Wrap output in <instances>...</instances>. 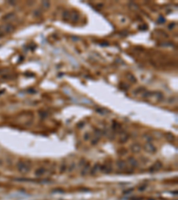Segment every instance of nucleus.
Instances as JSON below:
<instances>
[{
  "instance_id": "f257e3e1",
  "label": "nucleus",
  "mask_w": 178,
  "mask_h": 200,
  "mask_svg": "<svg viewBox=\"0 0 178 200\" xmlns=\"http://www.w3.org/2000/svg\"><path fill=\"white\" fill-rule=\"evenodd\" d=\"M17 168L21 173H27L30 170V166L24 161H20L17 164Z\"/></svg>"
},
{
  "instance_id": "f03ea898",
  "label": "nucleus",
  "mask_w": 178,
  "mask_h": 200,
  "mask_svg": "<svg viewBox=\"0 0 178 200\" xmlns=\"http://www.w3.org/2000/svg\"><path fill=\"white\" fill-rule=\"evenodd\" d=\"M144 149H145V150H147L148 152H150V153H154V152H156V148L150 142H147L146 144L144 145Z\"/></svg>"
},
{
  "instance_id": "7ed1b4c3",
  "label": "nucleus",
  "mask_w": 178,
  "mask_h": 200,
  "mask_svg": "<svg viewBox=\"0 0 178 200\" xmlns=\"http://www.w3.org/2000/svg\"><path fill=\"white\" fill-rule=\"evenodd\" d=\"M161 167H162L161 163H160V162H156L155 164L153 165V166L151 168V171H153V172L154 171H158V170H159Z\"/></svg>"
},
{
  "instance_id": "20e7f679",
  "label": "nucleus",
  "mask_w": 178,
  "mask_h": 200,
  "mask_svg": "<svg viewBox=\"0 0 178 200\" xmlns=\"http://www.w3.org/2000/svg\"><path fill=\"white\" fill-rule=\"evenodd\" d=\"M117 166H118V168L120 169V170H123V169L126 167L125 161H123V160H118V161L117 162Z\"/></svg>"
},
{
  "instance_id": "39448f33",
  "label": "nucleus",
  "mask_w": 178,
  "mask_h": 200,
  "mask_svg": "<svg viewBox=\"0 0 178 200\" xmlns=\"http://www.w3.org/2000/svg\"><path fill=\"white\" fill-rule=\"evenodd\" d=\"M127 140H128V135H127V134H122L120 136H119V142H126Z\"/></svg>"
},
{
  "instance_id": "423d86ee",
  "label": "nucleus",
  "mask_w": 178,
  "mask_h": 200,
  "mask_svg": "<svg viewBox=\"0 0 178 200\" xmlns=\"http://www.w3.org/2000/svg\"><path fill=\"white\" fill-rule=\"evenodd\" d=\"M128 163L130 164V166H133L134 167H136L137 166V165H138V163H137V161H136L135 159H134V157H129L128 158Z\"/></svg>"
},
{
  "instance_id": "0eeeda50",
  "label": "nucleus",
  "mask_w": 178,
  "mask_h": 200,
  "mask_svg": "<svg viewBox=\"0 0 178 200\" xmlns=\"http://www.w3.org/2000/svg\"><path fill=\"white\" fill-rule=\"evenodd\" d=\"M126 77H127V78L129 80V81L133 82V83H135V82H136L135 77H134L131 73H127V75H126Z\"/></svg>"
},
{
  "instance_id": "6e6552de",
  "label": "nucleus",
  "mask_w": 178,
  "mask_h": 200,
  "mask_svg": "<svg viewBox=\"0 0 178 200\" xmlns=\"http://www.w3.org/2000/svg\"><path fill=\"white\" fill-rule=\"evenodd\" d=\"M132 150H133L134 152H139L141 150V147L140 145L137 144V143H135V144H134L133 146H132Z\"/></svg>"
},
{
  "instance_id": "1a4fd4ad",
  "label": "nucleus",
  "mask_w": 178,
  "mask_h": 200,
  "mask_svg": "<svg viewBox=\"0 0 178 200\" xmlns=\"http://www.w3.org/2000/svg\"><path fill=\"white\" fill-rule=\"evenodd\" d=\"M45 172V170L44 168H39V169H38V170L36 171V175L37 176H40V175L44 174Z\"/></svg>"
},
{
  "instance_id": "9d476101",
  "label": "nucleus",
  "mask_w": 178,
  "mask_h": 200,
  "mask_svg": "<svg viewBox=\"0 0 178 200\" xmlns=\"http://www.w3.org/2000/svg\"><path fill=\"white\" fill-rule=\"evenodd\" d=\"M167 139H169L170 141H173L174 139H175V137H174L172 134H168V136H167Z\"/></svg>"
}]
</instances>
